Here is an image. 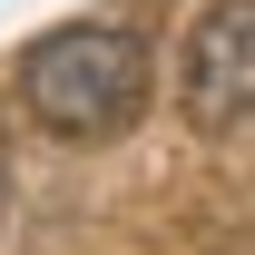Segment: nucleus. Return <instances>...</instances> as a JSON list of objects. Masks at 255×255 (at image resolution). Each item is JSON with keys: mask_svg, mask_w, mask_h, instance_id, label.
<instances>
[{"mask_svg": "<svg viewBox=\"0 0 255 255\" xmlns=\"http://www.w3.org/2000/svg\"><path fill=\"white\" fill-rule=\"evenodd\" d=\"M20 98H30L39 128L59 137H118L147 108V39L128 20H79V30H49L20 59Z\"/></svg>", "mask_w": 255, "mask_h": 255, "instance_id": "f257e3e1", "label": "nucleus"}, {"mask_svg": "<svg viewBox=\"0 0 255 255\" xmlns=\"http://www.w3.org/2000/svg\"><path fill=\"white\" fill-rule=\"evenodd\" d=\"M177 108L187 128H236L255 108V0H206V20L187 30Z\"/></svg>", "mask_w": 255, "mask_h": 255, "instance_id": "f03ea898", "label": "nucleus"}, {"mask_svg": "<svg viewBox=\"0 0 255 255\" xmlns=\"http://www.w3.org/2000/svg\"><path fill=\"white\" fill-rule=\"evenodd\" d=\"M0 216H10V157H0Z\"/></svg>", "mask_w": 255, "mask_h": 255, "instance_id": "7ed1b4c3", "label": "nucleus"}]
</instances>
